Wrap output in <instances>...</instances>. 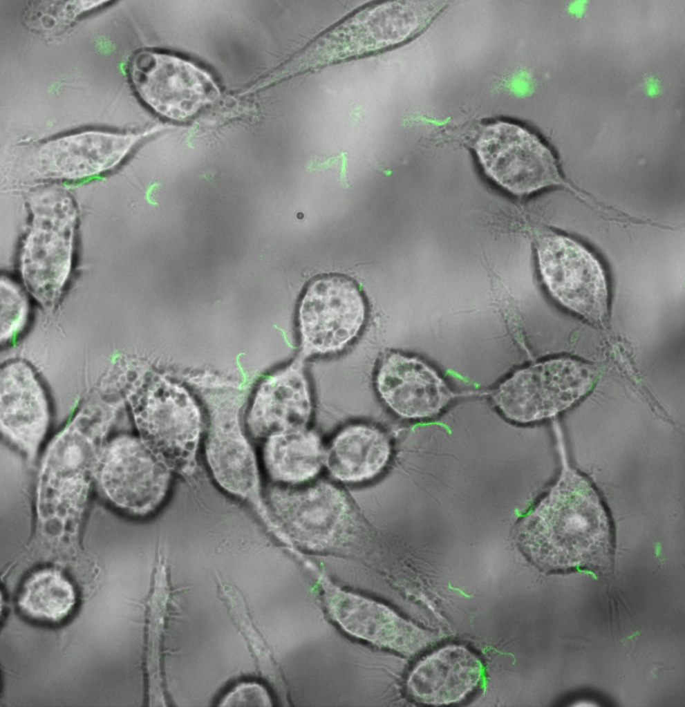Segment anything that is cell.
Returning <instances> with one entry per match:
<instances>
[{"mask_svg":"<svg viewBox=\"0 0 685 707\" xmlns=\"http://www.w3.org/2000/svg\"><path fill=\"white\" fill-rule=\"evenodd\" d=\"M0 405L2 430L21 445H36L47 427L48 407L42 387L26 364L14 361L2 367Z\"/></svg>","mask_w":685,"mask_h":707,"instance_id":"cell-14","label":"cell"},{"mask_svg":"<svg viewBox=\"0 0 685 707\" xmlns=\"http://www.w3.org/2000/svg\"><path fill=\"white\" fill-rule=\"evenodd\" d=\"M102 480L105 491L116 502L141 508L158 494L162 474L141 444L124 437L115 440L105 453Z\"/></svg>","mask_w":685,"mask_h":707,"instance_id":"cell-15","label":"cell"},{"mask_svg":"<svg viewBox=\"0 0 685 707\" xmlns=\"http://www.w3.org/2000/svg\"><path fill=\"white\" fill-rule=\"evenodd\" d=\"M596 377L595 370L580 361L552 359L516 372L493 398L507 418L529 422L571 406L592 388Z\"/></svg>","mask_w":685,"mask_h":707,"instance_id":"cell-5","label":"cell"},{"mask_svg":"<svg viewBox=\"0 0 685 707\" xmlns=\"http://www.w3.org/2000/svg\"><path fill=\"white\" fill-rule=\"evenodd\" d=\"M538 257L543 279L560 303L591 321L606 319L607 283L590 252L570 238L551 235L539 241Z\"/></svg>","mask_w":685,"mask_h":707,"instance_id":"cell-8","label":"cell"},{"mask_svg":"<svg viewBox=\"0 0 685 707\" xmlns=\"http://www.w3.org/2000/svg\"><path fill=\"white\" fill-rule=\"evenodd\" d=\"M265 456L274 478L294 484L312 478L323 461L319 437L305 429L272 435Z\"/></svg>","mask_w":685,"mask_h":707,"instance_id":"cell-19","label":"cell"},{"mask_svg":"<svg viewBox=\"0 0 685 707\" xmlns=\"http://www.w3.org/2000/svg\"><path fill=\"white\" fill-rule=\"evenodd\" d=\"M28 302L21 289L6 277L1 279V341L17 334L25 325Z\"/></svg>","mask_w":685,"mask_h":707,"instance_id":"cell-21","label":"cell"},{"mask_svg":"<svg viewBox=\"0 0 685 707\" xmlns=\"http://www.w3.org/2000/svg\"><path fill=\"white\" fill-rule=\"evenodd\" d=\"M109 415L102 405L88 406L50 448L42 473L44 490L50 487V492L42 496H50L44 501L45 506L50 503V514L55 511L64 517L66 509H75L83 498L86 471L93 462L95 443L106 428Z\"/></svg>","mask_w":685,"mask_h":707,"instance_id":"cell-9","label":"cell"},{"mask_svg":"<svg viewBox=\"0 0 685 707\" xmlns=\"http://www.w3.org/2000/svg\"><path fill=\"white\" fill-rule=\"evenodd\" d=\"M75 603L71 584L59 572L43 570L34 574L24 584L19 605L30 616L59 621Z\"/></svg>","mask_w":685,"mask_h":707,"instance_id":"cell-20","label":"cell"},{"mask_svg":"<svg viewBox=\"0 0 685 707\" xmlns=\"http://www.w3.org/2000/svg\"><path fill=\"white\" fill-rule=\"evenodd\" d=\"M302 361L298 358L263 385L258 413L261 431L273 435L304 429L308 424L312 404Z\"/></svg>","mask_w":685,"mask_h":707,"instance_id":"cell-17","label":"cell"},{"mask_svg":"<svg viewBox=\"0 0 685 707\" xmlns=\"http://www.w3.org/2000/svg\"><path fill=\"white\" fill-rule=\"evenodd\" d=\"M220 706H270L266 690L254 682L241 683L220 700Z\"/></svg>","mask_w":685,"mask_h":707,"instance_id":"cell-22","label":"cell"},{"mask_svg":"<svg viewBox=\"0 0 685 707\" xmlns=\"http://www.w3.org/2000/svg\"><path fill=\"white\" fill-rule=\"evenodd\" d=\"M34 218L21 254V273L32 295L45 305L58 299L71 266L75 210L61 190H47L32 205Z\"/></svg>","mask_w":685,"mask_h":707,"instance_id":"cell-3","label":"cell"},{"mask_svg":"<svg viewBox=\"0 0 685 707\" xmlns=\"http://www.w3.org/2000/svg\"><path fill=\"white\" fill-rule=\"evenodd\" d=\"M129 73L140 98L160 115L175 120L194 116L219 95L207 72L171 55L140 52L133 58Z\"/></svg>","mask_w":685,"mask_h":707,"instance_id":"cell-7","label":"cell"},{"mask_svg":"<svg viewBox=\"0 0 685 707\" xmlns=\"http://www.w3.org/2000/svg\"><path fill=\"white\" fill-rule=\"evenodd\" d=\"M482 672L480 661L462 647L442 648L414 669L409 687L419 701L433 704L456 702L478 684Z\"/></svg>","mask_w":685,"mask_h":707,"instance_id":"cell-16","label":"cell"},{"mask_svg":"<svg viewBox=\"0 0 685 707\" xmlns=\"http://www.w3.org/2000/svg\"><path fill=\"white\" fill-rule=\"evenodd\" d=\"M366 316L365 299L354 279L339 273L317 276L299 303V358L341 350L358 335Z\"/></svg>","mask_w":685,"mask_h":707,"instance_id":"cell-4","label":"cell"},{"mask_svg":"<svg viewBox=\"0 0 685 707\" xmlns=\"http://www.w3.org/2000/svg\"><path fill=\"white\" fill-rule=\"evenodd\" d=\"M424 1H397L365 10L328 32L290 66L292 73L361 55L413 37L433 21Z\"/></svg>","mask_w":685,"mask_h":707,"instance_id":"cell-2","label":"cell"},{"mask_svg":"<svg viewBox=\"0 0 685 707\" xmlns=\"http://www.w3.org/2000/svg\"><path fill=\"white\" fill-rule=\"evenodd\" d=\"M332 613L354 635L405 654L426 646L431 636L382 605L341 591L329 596Z\"/></svg>","mask_w":685,"mask_h":707,"instance_id":"cell-13","label":"cell"},{"mask_svg":"<svg viewBox=\"0 0 685 707\" xmlns=\"http://www.w3.org/2000/svg\"><path fill=\"white\" fill-rule=\"evenodd\" d=\"M390 454L389 442L381 431L364 424L350 425L334 438L327 465L336 478L360 482L380 472Z\"/></svg>","mask_w":685,"mask_h":707,"instance_id":"cell-18","label":"cell"},{"mask_svg":"<svg viewBox=\"0 0 685 707\" xmlns=\"http://www.w3.org/2000/svg\"><path fill=\"white\" fill-rule=\"evenodd\" d=\"M375 387L387 406L405 418L435 415L453 396L430 366L399 352L383 356L377 369Z\"/></svg>","mask_w":685,"mask_h":707,"instance_id":"cell-11","label":"cell"},{"mask_svg":"<svg viewBox=\"0 0 685 707\" xmlns=\"http://www.w3.org/2000/svg\"><path fill=\"white\" fill-rule=\"evenodd\" d=\"M519 536L525 553L544 569L601 565L611 549L610 523L599 496L571 471L526 518Z\"/></svg>","mask_w":685,"mask_h":707,"instance_id":"cell-1","label":"cell"},{"mask_svg":"<svg viewBox=\"0 0 685 707\" xmlns=\"http://www.w3.org/2000/svg\"><path fill=\"white\" fill-rule=\"evenodd\" d=\"M473 147L485 173L516 195L561 182L549 149L518 124L498 121L484 125Z\"/></svg>","mask_w":685,"mask_h":707,"instance_id":"cell-6","label":"cell"},{"mask_svg":"<svg viewBox=\"0 0 685 707\" xmlns=\"http://www.w3.org/2000/svg\"><path fill=\"white\" fill-rule=\"evenodd\" d=\"M140 136L87 131L49 141L34 158V167L44 177L79 179L109 170L126 156Z\"/></svg>","mask_w":685,"mask_h":707,"instance_id":"cell-10","label":"cell"},{"mask_svg":"<svg viewBox=\"0 0 685 707\" xmlns=\"http://www.w3.org/2000/svg\"><path fill=\"white\" fill-rule=\"evenodd\" d=\"M284 494L280 515L293 540L310 548H323L345 536L350 507L337 489L320 482Z\"/></svg>","mask_w":685,"mask_h":707,"instance_id":"cell-12","label":"cell"}]
</instances>
